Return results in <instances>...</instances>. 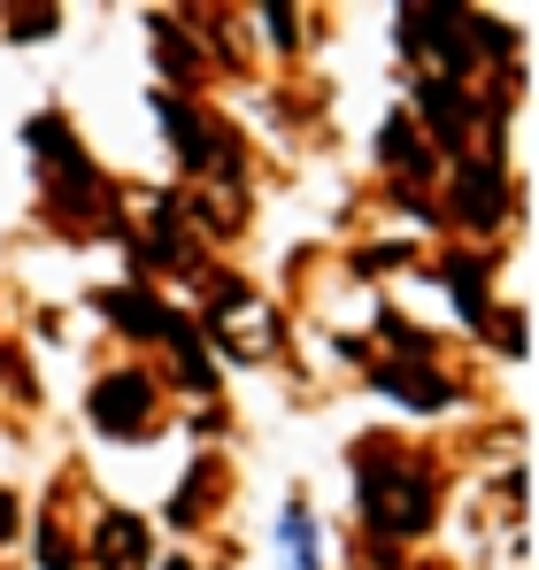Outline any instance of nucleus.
<instances>
[{
	"label": "nucleus",
	"instance_id": "1",
	"mask_svg": "<svg viewBox=\"0 0 539 570\" xmlns=\"http://www.w3.org/2000/svg\"><path fill=\"white\" fill-rule=\"evenodd\" d=\"M355 485H362L370 524H378L385 540L424 532V517H432V478L416 471V463H401L393 448H362V455H355Z\"/></svg>",
	"mask_w": 539,
	"mask_h": 570
},
{
	"label": "nucleus",
	"instance_id": "2",
	"mask_svg": "<svg viewBox=\"0 0 539 570\" xmlns=\"http://www.w3.org/2000/svg\"><path fill=\"white\" fill-rule=\"evenodd\" d=\"M401 39L416 55H440L448 86H462V70L478 62V16L470 8H401Z\"/></svg>",
	"mask_w": 539,
	"mask_h": 570
},
{
	"label": "nucleus",
	"instance_id": "3",
	"mask_svg": "<svg viewBox=\"0 0 539 570\" xmlns=\"http://www.w3.org/2000/svg\"><path fill=\"white\" fill-rule=\"evenodd\" d=\"M31 147H39L47 178L62 186V208H100V170L78 155V139H70L62 116H39V124H31Z\"/></svg>",
	"mask_w": 539,
	"mask_h": 570
},
{
	"label": "nucleus",
	"instance_id": "4",
	"mask_svg": "<svg viewBox=\"0 0 539 570\" xmlns=\"http://www.w3.org/2000/svg\"><path fill=\"white\" fill-rule=\"evenodd\" d=\"M92 424L100 432H116V440H139V432H155V385L139 379V371H116V379L92 385Z\"/></svg>",
	"mask_w": 539,
	"mask_h": 570
},
{
	"label": "nucleus",
	"instance_id": "5",
	"mask_svg": "<svg viewBox=\"0 0 539 570\" xmlns=\"http://www.w3.org/2000/svg\"><path fill=\"white\" fill-rule=\"evenodd\" d=\"M155 108H163V131H170V147H178L185 170H208V163L224 155V139H216V131H208V124H200L178 94H155Z\"/></svg>",
	"mask_w": 539,
	"mask_h": 570
},
{
	"label": "nucleus",
	"instance_id": "6",
	"mask_svg": "<svg viewBox=\"0 0 539 570\" xmlns=\"http://www.w3.org/2000/svg\"><path fill=\"white\" fill-rule=\"evenodd\" d=\"M454 216H462V224H478V232H493V224L509 216V193H501V170H493V163H462Z\"/></svg>",
	"mask_w": 539,
	"mask_h": 570
},
{
	"label": "nucleus",
	"instance_id": "7",
	"mask_svg": "<svg viewBox=\"0 0 539 570\" xmlns=\"http://www.w3.org/2000/svg\"><path fill=\"white\" fill-rule=\"evenodd\" d=\"M100 316H116V324L139 332V340H170V324H178V316H170L155 293H139V285H108V293H100Z\"/></svg>",
	"mask_w": 539,
	"mask_h": 570
},
{
	"label": "nucleus",
	"instance_id": "8",
	"mask_svg": "<svg viewBox=\"0 0 539 570\" xmlns=\"http://www.w3.org/2000/svg\"><path fill=\"white\" fill-rule=\"evenodd\" d=\"M416 108H424V124L440 131V147H462V139H470V116H478V108H470V94H462V86H448V78H424Z\"/></svg>",
	"mask_w": 539,
	"mask_h": 570
},
{
	"label": "nucleus",
	"instance_id": "9",
	"mask_svg": "<svg viewBox=\"0 0 539 570\" xmlns=\"http://www.w3.org/2000/svg\"><path fill=\"white\" fill-rule=\"evenodd\" d=\"M378 393H393L401 409H448L454 401V385L440 371H416V363H385L378 371Z\"/></svg>",
	"mask_w": 539,
	"mask_h": 570
},
{
	"label": "nucleus",
	"instance_id": "10",
	"mask_svg": "<svg viewBox=\"0 0 539 570\" xmlns=\"http://www.w3.org/2000/svg\"><path fill=\"white\" fill-rule=\"evenodd\" d=\"M92 556H100V570H139L147 563V524L139 517H100V540H92Z\"/></svg>",
	"mask_w": 539,
	"mask_h": 570
},
{
	"label": "nucleus",
	"instance_id": "11",
	"mask_svg": "<svg viewBox=\"0 0 539 570\" xmlns=\"http://www.w3.org/2000/svg\"><path fill=\"white\" fill-rule=\"evenodd\" d=\"M448 293H454V308H462L470 324H493V293H486L478 255H454V263H448Z\"/></svg>",
	"mask_w": 539,
	"mask_h": 570
},
{
	"label": "nucleus",
	"instance_id": "12",
	"mask_svg": "<svg viewBox=\"0 0 539 570\" xmlns=\"http://www.w3.org/2000/svg\"><path fill=\"white\" fill-rule=\"evenodd\" d=\"M378 163H385V170H401V178H409V170H432V155L416 147L409 116H385V124H378Z\"/></svg>",
	"mask_w": 539,
	"mask_h": 570
},
{
	"label": "nucleus",
	"instance_id": "13",
	"mask_svg": "<svg viewBox=\"0 0 539 570\" xmlns=\"http://www.w3.org/2000/svg\"><path fill=\"white\" fill-rule=\"evenodd\" d=\"M170 347H178L185 385H193V393H208V385H216V371H208V355H200V332H193V324H170Z\"/></svg>",
	"mask_w": 539,
	"mask_h": 570
},
{
	"label": "nucleus",
	"instance_id": "14",
	"mask_svg": "<svg viewBox=\"0 0 539 570\" xmlns=\"http://www.w3.org/2000/svg\"><path fill=\"white\" fill-rule=\"evenodd\" d=\"M285 548H293V563H301V570L316 563V524H308V509H301V501L285 509Z\"/></svg>",
	"mask_w": 539,
	"mask_h": 570
},
{
	"label": "nucleus",
	"instance_id": "15",
	"mask_svg": "<svg viewBox=\"0 0 539 570\" xmlns=\"http://www.w3.org/2000/svg\"><path fill=\"white\" fill-rule=\"evenodd\" d=\"M208 485H216V471L200 463V471L185 478V493H170V517H178V524H193V517H200V501H208Z\"/></svg>",
	"mask_w": 539,
	"mask_h": 570
},
{
	"label": "nucleus",
	"instance_id": "16",
	"mask_svg": "<svg viewBox=\"0 0 539 570\" xmlns=\"http://www.w3.org/2000/svg\"><path fill=\"white\" fill-rule=\"evenodd\" d=\"M155 47H163V62H170V70H193V47H185L170 23H163V39H155Z\"/></svg>",
	"mask_w": 539,
	"mask_h": 570
},
{
	"label": "nucleus",
	"instance_id": "17",
	"mask_svg": "<svg viewBox=\"0 0 539 570\" xmlns=\"http://www.w3.org/2000/svg\"><path fill=\"white\" fill-rule=\"evenodd\" d=\"M39 563H47V570H70V548H62V540L47 532V540H39Z\"/></svg>",
	"mask_w": 539,
	"mask_h": 570
},
{
	"label": "nucleus",
	"instance_id": "18",
	"mask_svg": "<svg viewBox=\"0 0 539 570\" xmlns=\"http://www.w3.org/2000/svg\"><path fill=\"white\" fill-rule=\"evenodd\" d=\"M16 532V493H0V540Z\"/></svg>",
	"mask_w": 539,
	"mask_h": 570
},
{
	"label": "nucleus",
	"instance_id": "19",
	"mask_svg": "<svg viewBox=\"0 0 539 570\" xmlns=\"http://www.w3.org/2000/svg\"><path fill=\"white\" fill-rule=\"evenodd\" d=\"M163 570H185V563H163Z\"/></svg>",
	"mask_w": 539,
	"mask_h": 570
}]
</instances>
